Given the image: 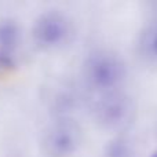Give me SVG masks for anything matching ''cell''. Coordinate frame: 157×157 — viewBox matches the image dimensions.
<instances>
[{
    "instance_id": "cell-7",
    "label": "cell",
    "mask_w": 157,
    "mask_h": 157,
    "mask_svg": "<svg viewBox=\"0 0 157 157\" xmlns=\"http://www.w3.org/2000/svg\"><path fill=\"white\" fill-rule=\"evenodd\" d=\"M19 40L18 25L13 21H4L0 25V44L4 48H14Z\"/></svg>"
},
{
    "instance_id": "cell-3",
    "label": "cell",
    "mask_w": 157,
    "mask_h": 157,
    "mask_svg": "<svg viewBox=\"0 0 157 157\" xmlns=\"http://www.w3.org/2000/svg\"><path fill=\"white\" fill-rule=\"evenodd\" d=\"M75 35L72 18L57 8L43 11L35 19L32 39L35 44L46 51H57L71 43Z\"/></svg>"
},
{
    "instance_id": "cell-9",
    "label": "cell",
    "mask_w": 157,
    "mask_h": 157,
    "mask_svg": "<svg viewBox=\"0 0 157 157\" xmlns=\"http://www.w3.org/2000/svg\"><path fill=\"white\" fill-rule=\"evenodd\" d=\"M150 157H157V149L155 150V152H153L152 153V156H150Z\"/></svg>"
},
{
    "instance_id": "cell-8",
    "label": "cell",
    "mask_w": 157,
    "mask_h": 157,
    "mask_svg": "<svg viewBox=\"0 0 157 157\" xmlns=\"http://www.w3.org/2000/svg\"><path fill=\"white\" fill-rule=\"evenodd\" d=\"M149 8L152 11H150V13H152V21H155V22H157V2H155V3H150L149 4Z\"/></svg>"
},
{
    "instance_id": "cell-5",
    "label": "cell",
    "mask_w": 157,
    "mask_h": 157,
    "mask_svg": "<svg viewBox=\"0 0 157 157\" xmlns=\"http://www.w3.org/2000/svg\"><path fill=\"white\" fill-rule=\"evenodd\" d=\"M135 54L142 63L157 68V22L150 21L138 32Z\"/></svg>"
},
{
    "instance_id": "cell-2",
    "label": "cell",
    "mask_w": 157,
    "mask_h": 157,
    "mask_svg": "<svg viewBox=\"0 0 157 157\" xmlns=\"http://www.w3.org/2000/svg\"><path fill=\"white\" fill-rule=\"evenodd\" d=\"M92 117L102 130L121 132L134 123L136 103L130 94L123 90L97 95L92 103Z\"/></svg>"
},
{
    "instance_id": "cell-6",
    "label": "cell",
    "mask_w": 157,
    "mask_h": 157,
    "mask_svg": "<svg viewBox=\"0 0 157 157\" xmlns=\"http://www.w3.org/2000/svg\"><path fill=\"white\" fill-rule=\"evenodd\" d=\"M105 157H135V147L128 138L117 136L105 147Z\"/></svg>"
},
{
    "instance_id": "cell-1",
    "label": "cell",
    "mask_w": 157,
    "mask_h": 157,
    "mask_svg": "<svg viewBox=\"0 0 157 157\" xmlns=\"http://www.w3.org/2000/svg\"><path fill=\"white\" fill-rule=\"evenodd\" d=\"M128 76L124 58L110 48L92 50L81 63L84 86L94 94H108L121 90Z\"/></svg>"
},
{
    "instance_id": "cell-4",
    "label": "cell",
    "mask_w": 157,
    "mask_h": 157,
    "mask_svg": "<svg viewBox=\"0 0 157 157\" xmlns=\"http://www.w3.org/2000/svg\"><path fill=\"white\" fill-rule=\"evenodd\" d=\"M83 130L71 117H59L46 128L41 152L46 157H72L83 145Z\"/></svg>"
}]
</instances>
